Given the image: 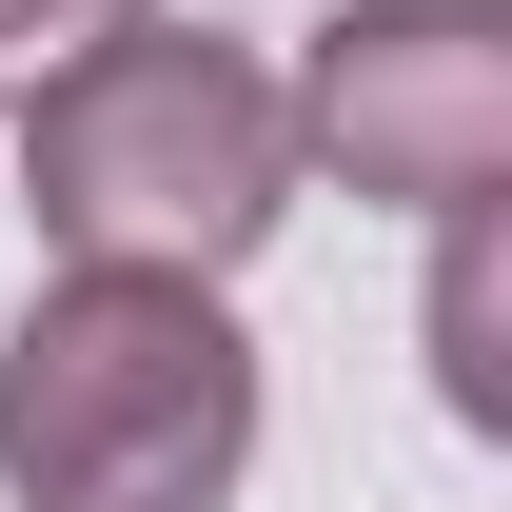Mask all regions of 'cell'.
<instances>
[{"instance_id": "4", "label": "cell", "mask_w": 512, "mask_h": 512, "mask_svg": "<svg viewBox=\"0 0 512 512\" xmlns=\"http://www.w3.org/2000/svg\"><path fill=\"white\" fill-rule=\"evenodd\" d=\"M434 394L473 414V434L512 414V355H493V197H473V217H453V256H434Z\"/></svg>"}, {"instance_id": "5", "label": "cell", "mask_w": 512, "mask_h": 512, "mask_svg": "<svg viewBox=\"0 0 512 512\" xmlns=\"http://www.w3.org/2000/svg\"><path fill=\"white\" fill-rule=\"evenodd\" d=\"M119 20H138V0H0V79L40 99V79H60V60H99Z\"/></svg>"}, {"instance_id": "1", "label": "cell", "mask_w": 512, "mask_h": 512, "mask_svg": "<svg viewBox=\"0 0 512 512\" xmlns=\"http://www.w3.org/2000/svg\"><path fill=\"white\" fill-rule=\"evenodd\" d=\"M20 197L79 276H237L296 197V99L237 40H158L119 20L99 60H60L20 99Z\"/></svg>"}, {"instance_id": "2", "label": "cell", "mask_w": 512, "mask_h": 512, "mask_svg": "<svg viewBox=\"0 0 512 512\" xmlns=\"http://www.w3.org/2000/svg\"><path fill=\"white\" fill-rule=\"evenodd\" d=\"M256 453V355L217 276H60L0 335V493L20 512H217Z\"/></svg>"}, {"instance_id": "3", "label": "cell", "mask_w": 512, "mask_h": 512, "mask_svg": "<svg viewBox=\"0 0 512 512\" xmlns=\"http://www.w3.org/2000/svg\"><path fill=\"white\" fill-rule=\"evenodd\" d=\"M296 138L394 217H473L512 178V0H335Z\"/></svg>"}]
</instances>
